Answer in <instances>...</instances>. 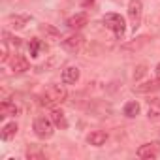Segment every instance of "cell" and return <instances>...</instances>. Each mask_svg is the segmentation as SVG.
<instances>
[{"mask_svg": "<svg viewBox=\"0 0 160 160\" xmlns=\"http://www.w3.org/2000/svg\"><path fill=\"white\" fill-rule=\"evenodd\" d=\"M15 134H17V124H15V122H8V124H4V126H2V132H0V136H2L4 141L15 138Z\"/></svg>", "mask_w": 160, "mask_h": 160, "instance_id": "14", "label": "cell"}, {"mask_svg": "<svg viewBox=\"0 0 160 160\" xmlns=\"http://www.w3.org/2000/svg\"><path fill=\"white\" fill-rule=\"evenodd\" d=\"M19 115V106H15L10 100H4L0 104V117H15Z\"/></svg>", "mask_w": 160, "mask_h": 160, "instance_id": "11", "label": "cell"}, {"mask_svg": "<svg viewBox=\"0 0 160 160\" xmlns=\"http://www.w3.org/2000/svg\"><path fill=\"white\" fill-rule=\"evenodd\" d=\"M10 68H12V72H15V73L27 72V70H28V60H27V57H23V55H12V58H10Z\"/></svg>", "mask_w": 160, "mask_h": 160, "instance_id": "6", "label": "cell"}, {"mask_svg": "<svg viewBox=\"0 0 160 160\" xmlns=\"http://www.w3.org/2000/svg\"><path fill=\"white\" fill-rule=\"evenodd\" d=\"M40 49H42V42H40L38 38L30 40V43H28V53H30V57H38V55H40Z\"/></svg>", "mask_w": 160, "mask_h": 160, "instance_id": "17", "label": "cell"}, {"mask_svg": "<svg viewBox=\"0 0 160 160\" xmlns=\"http://www.w3.org/2000/svg\"><path fill=\"white\" fill-rule=\"evenodd\" d=\"M87 141L94 147H102L106 141H108V134L104 130H92L89 136H87Z\"/></svg>", "mask_w": 160, "mask_h": 160, "instance_id": "10", "label": "cell"}, {"mask_svg": "<svg viewBox=\"0 0 160 160\" xmlns=\"http://www.w3.org/2000/svg\"><path fill=\"white\" fill-rule=\"evenodd\" d=\"M83 36L81 34H72V36H68L66 40H62V49L64 51H68V53H77L79 49L83 47Z\"/></svg>", "mask_w": 160, "mask_h": 160, "instance_id": "5", "label": "cell"}, {"mask_svg": "<svg viewBox=\"0 0 160 160\" xmlns=\"http://www.w3.org/2000/svg\"><path fill=\"white\" fill-rule=\"evenodd\" d=\"M51 121L57 128H68V121H66V115L60 111V109H53L51 111Z\"/></svg>", "mask_w": 160, "mask_h": 160, "instance_id": "13", "label": "cell"}, {"mask_svg": "<svg viewBox=\"0 0 160 160\" xmlns=\"http://www.w3.org/2000/svg\"><path fill=\"white\" fill-rule=\"evenodd\" d=\"M79 68H75V66H68L64 72H62V83L64 85H75L77 81H79Z\"/></svg>", "mask_w": 160, "mask_h": 160, "instance_id": "8", "label": "cell"}, {"mask_svg": "<svg viewBox=\"0 0 160 160\" xmlns=\"http://www.w3.org/2000/svg\"><path fill=\"white\" fill-rule=\"evenodd\" d=\"M87 23H89V17H87V13H85V12H79V13L72 15V17L68 19V23H66V25H68L72 30H79V28H83Z\"/></svg>", "mask_w": 160, "mask_h": 160, "instance_id": "7", "label": "cell"}, {"mask_svg": "<svg viewBox=\"0 0 160 160\" xmlns=\"http://www.w3.org/2000/svg\"><path fill=\"white\" fill-rule=\"evenodd\" d=\"M139 158H156L158 156V145L156 143H143L138 149Z\"/></svg>", "mask_w": 160, "mask_h": 160, "instance_id": "9", "label": "cell"}, {"mask_svg": "<svg viewBox=\"0 0 160 160\" xmlns=\"http://www.w3.org/2000/svg\"><path fill=\"white\" fill-rule=\"evenodd\" d=\"M156 89H160V79H156V81H147V83L136 87L138 92H151V91H156Z\"/></svg>", "mask_w": 160, "mask_h": 160, "instance_id": "16", "label": "cell"}, {"mask_svg": "<svg viewBox=\"0 0 160 160\" xmlns=\"http://www.w3.org/2000/svg\"><path fill=\"white\" fill-rule=\"evenodd\" d=\"M104 25H106L109 30H113L117 38L124 36L126 23H124V19H122L119 13H106V15H104Z\"/></svg>", "mask_w": 160, "mask_h": 160, "instance_id": "2", "label": "cell"}, {"mask_svg": "<svg viewBox=\"0 0 160 160\" xmlns=\"http://www.w3.org/2000/svg\"><path fill=\"white\" fill-rule=\"evenodd\" d=\"M27 21H28V15H10V17H8V25H10V28H13V30L25 28Z\"/></svg>", "mask_w": 160, "mask_h": 160, "instance_id": "12", "label": "cell"}, {"mask_svg": "<svg viewBox=\"0 0 160 160\" xmlns=\"http://www.w3.org/2000/svg\"><path fill=\"white\" fill-rule=\"evenodd\" d=\"M145 72H147V70H145V66H139V68H138V72H134V77H136V79H139L141 75H145Z\"/></svg>", "mask_w": 160, "mask_h": 160, "instance_id": "19", "label": "cell"}, {"mask_svg": "<svg viewBox=\"0 0 160 160\" xmlns=\"http://www.w3.org/2000/svg\"><path fill=\"white\" fill-rule=\"evenodd\" d=\"M141 13H143V2L141 0H130L128 2V17L132 23V30L136 32L141 23Z\"/></svg>", "mask_w": 160, "mask_h": 160, "instance_id": "4", "label": "cell"}, {"mask_svg": "<svg viewBox=\"0 0 160 160\" xmlns=\"http://www.w3.org/2000/svg\"><path fill=\"white\" fill-rule=\"evenodd\" d=\"M53 132H55V124H53L51 117H38L34 121V134L38 138L47 139V138L53 136Z\"/></svg>", "mask_w": 160, "mask_h": 160, "instance_id": "3", "label": "cell"}, {"mask_svg": "<svg viewBox=\"0 0 160 160\" xmlns=\"http://www.w3.org/2000/svg\"><path fill=\"white\" fill-rule=\"evenodd\" d=\"M149 119H160V106L158 108H149Z\"/></svg>", "mask_w": 160, "mask_h": 160, "instance_id": "18", "label": "cell"}, {"mask_svg": "<svg viewBox=\"0 0 160 160\" xmlns=\"http://www.w3.org/2000/svg\"><path fill=\"white\" fill-rule=\"evenodd\" d=\"M139 109H141V108H139L138 102H134V100H132V102H126V106H124V115L130 117V119H134L136 115H139Z\"/></svg>", "mask_w": 160, "mask_h": 160, "instance_id": "15", "label": "cell"}, {"mask_svg": "<svg viewBox=\"0 0 160 160\" xmlns=\"http://www.w3.org/2000/svg\"><path fill=\"white\" fill-rule=\"evenodd\" d=\"M68 96V91L64 85H51L45 89L43 96H42V102L45 106H57V104H62Z\"/></svg>", "mask_w": 160, "mask_h": 160, "instance_id": "1", "label": "cell"}, {"mask_svg": "<svg viewBox=\"0 0 160 160\" xmlns=\"http://www.w3.org/2000/svg\"><path fill=\"white\" fill-rule=\"evenodd\" d=\"M154 73H156V77H158V79H160V62H158V64H156V68H154Z\"/></svg>", "mask_w": 160, "mask_h": 160, "instance_id": "20", "label": "cell"}]
</instances>
